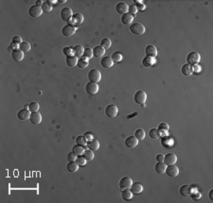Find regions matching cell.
<instances>
[{"instance_id": "cell-43", "label": "cell", "mask_w": 213, "mask_h": 203, "mask_svg": "<svg viewBox=\"0 0 213 203\" xmlns=\"http://www.w3.org/2000/svg\"><path fill=\"white\" fill-rule=\"evenodd\" d=\"M189 196H190V197H191V199H192L193 200H198V199H201L202 194L200 193V192H199L198 190H196L195 188H193L192 191H191V193H190Z\"/></svg>"}, {"instance_id": "cell-18", "label": "cell", "mask_w": 213, "mask_h": 203, "mask_svg": "<svg viewBox=\"0 0 213 203\" xmlns=\"http://www.w3.org/2000/svg\"><path fill=\"white\" fill-rule=\"evenodd\" d=\"M12 57L13 59V61L15 62H22L24 59V52L21 51L20 49H14V50L12 52Z\"/></svg>"}, {"instance_id": "cell-36", "label": "cell", "mask_w": 213, "mask_h": 203, "mask_svg": "<svg viewBox=\"0 0 213 203\" xmlns=\"http://www.w3.org/2000/svg\"><path fill=\"white\" fill-rule=\"evenodd\" d=\"M41 8L43 10V12H45V13H50L52 10V3L50 2V0H49V1H44V3H43Z\"/></svg>"}, {"instance_id": "cell-6", "label": "cell", "mask_w": 213, "mask_h": 203, "mask_svg": "<svg viewBox=\"0 0 213 203\" xmlns=\"http://www.w3.org/2000/svg\"><path fill=\"white\" fill-rule=\"evenodd\" d=\"M77 30V27L71 24H68L65 26L63 29H62V33H63L64 36L66 37H70V36H73L75 34V32Z\"/></svg>"}, {"instance_id": "cell-46", "label": "cell", "mask_w": 213, "mask_h": 203, "mask_svg": "<svg viewBox=\"0 0 213 203\" xmlns=\"http://www.w3.org/2000/svg\"><path fill=\"white\" fill-rule=\"evenodd\" d=\"M102 46L104 49H109L112 46V42L111 40L109 39V38H104V39H102Z\"/></svg>"}, {"instance_id": "cell-13", "label": "cell", "mask_w": 213, "mask_h": 203, "mask_svg": "<svg viewBox=\"0 0 213 203\" xmlns=\"http://www.w3.org/2000/svg\"><path fill=\"white\" fill-rule=\"evenodd\" d=\"M82 22H83V15L82 13H78L73 14V16H72V19L69 22V24L73 25V26H75L77 27L78 26H80L82 23Z\"/></svg>"}, {"instance_id": "cell-16", "label": "cell", "mask_w": 213, "mask_h": 203, "mask_svg": "<svg viewBox=\"0 0 213 203\" xmlns=\"http://www.w3.org/2000/svg\"><path fill=\"white\" fill-rule=\"evenodd\" d=\"M138 145V140L136 136H130L125 140V146L129 149H134Z\"/></svg>"}, {"instance_id": "cell-4", "label": "cell", "mask_w": 213, "mask_h": 203, "mask_svg": "<svg viewBox=\"0 0 213 203\" xmlns=\"http://www.w3.org/2000/svg\"><path fill=\"white\" fill-rule=\"evenodd\" d=\"M99 86L98 85V83L96 82H92V81H89L88 83L85 85V91L88 95L90 96H94L96 95L97 93L99 92Z\"/></svg>"}, {"instance_id": "cell-1", "label": "cell", "mask_w": 213, "mask_h": 203, "mask_svg": "<svg viewBox=\"0 0 213 203\" xmlns=\"http://www.w3.org/2000/svg\"><path fill=\"white\" fill-rule=\"evenodd\" d=\"M201 61V56L198 52L196 51H192L188 54L187 56V63L188 64H190L191 66H195L197 65Z\"/></svg>"}, {"instance_id": "cell-53", "label": "cell", "mask_w": 213, "mask_h": 203, "mask_svg": "<svg viewBox=\"0 0 213 203\" xmlns=\"http://www.w3.org/2000/svg\"><path fill=\"white\" fill-rule=\"evenodd\" d=\"M23 42V40H22V38L18 35H16L13 38V43H17V45H20V43Z\"/></svg>"}, {"instance_id": "cell-38", "label": "cell", "mask_w": 213, "mask_h": 203, "mask_svg": "<svg viewBox=\"0 0 213 203\" xmlns=\"http://www.w3.org/2000/svg\"><path fill=\"white\" fill-rule=\"evenodd\" d=\"M82 156L85 158L87 162H90L94 159V152L90 149H86L85 150V152H83V154Z\"/></svg>"}, {"instance_id": "cell-15", "label": "cell", "mask_w": 213, "mask_h": 203, "mask_svg": "<svg viewBox=\"0 0 213 203\" xmlns=\"http://www.w3.org/2000/svg\"><path fill=\"white\" fill-rule=\"evenodd\" d=\"M116 10H117V13H119L121 15L123 14H125L128 13V10H129V6L125 3V2H119V3H117V6H116Z\"/></svg>"}, {"instance_id": "cell-31", "label": "cell", "mask_w": 213, "mask_h": 203, "mask_svg": "<svg viewBox=\"0 0 213 203\" xmlns=\"http://www.w3.org/2000/svg\"><path fill=\"white\" fill-rule=\"evenodd\" d=\"M66 168L69 172L74 173V172H77L78 170H79V165H78V163L75 161H72V162H69L68 163H67Z\"/></svg>"}, {"instance_id": "cell-47", "label": "cell", "mask_w": 213, "mask_h": 203, "mask_svg": "<svg viewBox=\"0 0 213 203\" xmlns=\"http://www.w3.org/2000/svg\"><path fill=\"white\" fill-rule=\"evenodd\" d=\"M82 57L86 58L87 60L93 58V57H94V56H93V49L90 48V47L85 48V52H83V56H82Z\"/></svg>"}, {"instance_id": "cell-11", "label": "cell", "mask_w": 213, "mask_h": 203, "mask_svg": "<svg viewBox=\"0 0 213 203\" xmlns=\"http://www.w3.org/2000/svg\"><path fill=\"white\" fill-rule=\"evenodd\" d=\"M133 184V179L130 177H123L119 180V188L121 190L123 189H130Z\"/></svg>"}, {"instance_id": "cell-8", "label": "cell", "mask_w": 213, "mask_h": 203, "mask_svg": "<svg viewBox=\"0 0 213 203\" xmlns=\"http://www.w3.org/2000/svg\"><path fill=\"white\" fill-rule=\"evenodd\" d=\"M169 177L175 178L178 176L179 174V168L176 164H171V165H167L166 172H165Z\"/></svg>"}, {"instance_id": "cell-45", "label": "cell", "mask_w": 213, "mask_h": 203, "mask_svg": "<svg viewBox=\"0 0 213 203\" xmlns=\"http://www.w3.org/2000/svg\"><path fill=\"white\" fill-rule=\"evenodd\" d=\"M39 109H40V106H39V103L36 101H33L31 102L30 105H29V110L31 113H34V112H38Z\"/></svg>"}, {"instance_id": "cell-3", "label": "cell", "mask_w": 213, "mask_h": 203, "mask_svg": "<svg viewBox=\"0 0 213 203\" xmlns=\"http://www.w3.org/2000/svg\"><path fill=\"white\" fill-rule=\"evenodd\" d=\"M130 30L132 31V33L136 35H143L145 33V31H146V29H145V26L142 24L134 23L130 26Z\"/></svg>"}, {"instance_id": "cell-42", "label": "cell", "mask_w": 213, "mask_h": 203, "mask_svg": "<svg viewBox=\"0 0 213 203\" xmlns=\"http://www.w3.org/2000/svg\"><path fill=\"white\" fill-rule=\"evenodd\" d=\"M134 134H136L134 136L137 137L138 141H142V140H144V139H145V136H146V133H145V131H144L143 129H137V130H136V132H134Z\"/></svg>"}, {"instance_id": "cell-29", "label": "cell", "mask_w": 213, "mask_h": 203, "mask_svg": "<svg viewBox=\"0 0 213 203\" xmlns=\"http://www.w3.org/2000/svg\"><path fill=\"white\" fill-rule=\"evenodd\" d=\"M121 196H122V199L126 200V201H130L132 199V197H133V193L131 192L130 189H123L121 190Z\"/></svg>"}, {"instance_id": "cell-17", "label": "cell", "mask_w": 213, "mask_h": 203, "mask_svg": "<svg viewBox=\"0 0 213 203\" xmlns=\"http://www.w3.org/2000/svg\"><path fill=\"white\" fill-rule=\"evenodd\" d=\"M145 53H146L147 57L154 59L156 56H157V48L153 45H150L146 47V49H145Z\"/></svg>"}, {"instance_id": "cell-28", "label": "cell", "mask_w": 213, "mask_h": 203, "mask_svg": "<svg viewBox=\"0 0 213 203\" xmlns=\"http://www.w3.org/2000/svg\"><path fill=\"white\" fill-rule=\"evenodd\" d=\"M83 52H85V48H83L82 46L77 45L73 47V55L76 56L77 58H80L83 56Z\"/></svg>"}, {"instance_id": "cell-32", "label": "cell", "mask_w": 213, "mask_h": 203, "mask_svg": "<svg viewBox=\"0 0 213 203\" xmlns=\"http://www.w3.org/2000/svg\"><path fill=\"white\" fill-rule=\"evenodd\" d=\"M89 65V62H88V60L85 57H82L81 59L78 60V63H77V66L79 67V68H82V69H85L86 68L87 66Z\"/></svg>"}, {"instance_id": "cell-27", "label": "cell", "mask_w": 213, "mask_h": 203, "mask_svg": "<svg viewBox=\"0 0 213 203\" xmlns=\"http://www.w3.org/2000/svg\"><path fill=\"white\" fill-rule=\"evenodd\" d=\"M166 168H167V164L164 162H158L155 164V171L158 174H164L166 172Z\"/></svg>"}, {"instance_id": "cell-19", "label": "cell", "mask_w": 213, "mask_h": 203, "mask_svg": "<svg viewBox=\"0 0 213 203\" xmlns=\"http://www.w3.org/2000/svg\"><path fill=\"white\" fill-rule=\"evenodd\" d=\"M104 54H105V49L102 46H98L95 48H93V56H94V58H97V59L103 58Z\"/></svg>"}, {"instance_id": "cell-49", "label": "cell", "mask_w": 213, "mask_h": 203, "mask_svg": "<svg viewBox=\"0 0 213 203\" xmlns=\"http://www.w3.org/2000/svg\"><path fill=\"white\" fill-rule=\"evenodd\" d=\"M134 3H136V7L137 8V10H139V12H142V10L146 9V6H145V4H143L142 1H139V0L137 1V0H136Z\"/></svg>"}, {"instance_id": "cell-14", "label": "cell", "mask_w": 213, "mask_h": 203, "mask_svg": "<svg viewBox=\"0 0 213 203\" xmlns=\"http://www.w3.org/2000/svg\"><path fill=\"white\" fill-rule=\"evenodd\" d=\"M167 165H171V164H175L177 162V156L174 153H168L167 155L164 156V161H163Z\"/></svg>"}, {"instance_id": "cell-58", "label": "cell", "mask_w": 213, "mask_h": 203, "mask_svg": "<svg viewBox=\"0 0 213 203\" xmlns=\"http://www.w3.org/2000/svg\"><path fill=\"white\" fill-rule=\"evenodd\" d=\"M44 1H41V0H39V1L36 2V6H39V7H42V5H43Z\"/></svg>"}, {"instance_id": "cell-9", "label": "cell", "mask_w": 213, "mask_h": 203, "mask_svg": "<svg viewBox=\"0 0 213 203\" xmlns=\"http://www.w3.org/2000/svg\"><path fill=\"white\" fill-rule=\"evenodd\" d=\"M72 16H73V12H72L70 8L65 7L61 10V17L64 21L70 22V20L72 19Z\"/></svg>"}, {"instance_id": "cell-55", "label": "cell", "mask_w": 213, "mask_h": 203, "mask_svg": "<svg viewBox=\"0 0 213 203\" xmlns=\"http://www.w3.org/2000/svg\"><path fill=\"white\" fill-rule=\"evenodd\" d=\"M156 160L157 162H163L164 161V155L163 154H158L156 156Z\"/></svg>"}, {"instance_id": "cell-26", "label": "cell", "mask_w": 213, "mask_h": 203, "mask_svg": "<svg viewBox=\"0 0 213 203\" xmlns=\"http://www.w3.org/2000/svg\"><path fill=\"white\" fill-rule=\"evenodd\" d=\"M133 21H134V16L131 15L129 13H125V14H123L121 16V22H122V24H124L126 26H129L130 24L133 23Z\"/></svg>"}, {"instance_id": "cell-54", "label": "cell", "mask_w": 213, "mask_h": 203, "mask_svg": "<svg viewBox=\"0 0 213 203\" xmlns=\"http://www.w3.org/2000/svg\"><path fill=\"white\" fill-rule=\"evenodd\" d=\"M85 137V139L87 140V141H89V140H91V139H93V135H92V133L91 132H86L85 135H83Z\"/></svg>"}, {"instance_id": "cell-23", "label": "cell", "mask_w": 213, "mask_h": 203, "mask_svg": "<svg viewBox=\"0 0 213 203\" xmlns=\"http://www.w3.org/2000/svg\"><path fill=\"white\" fill-rule=\"evenodd\" d=\"M192 189L193 187H191L190 185H182L179 189V193L182 196H189Z\"/></svg>"}, {"instance_id": "cell-57", "label": "cell", "mask_w": 213, "mask_h": 203, "mask_svg": "<svg viewBox=\"0 0 213 203\" xmlns=\"http://www.w3.org/2000/svg\"><path fill=\"white\" fill-rule=\"evenodd\" d=\"M10 46H13V49H19V45H17V43H13V42H12Z\"/></svg>"}, {"instance_id": "cell-56", "label": "cell", "mask_w": 213, "mask_h": 203, "mask_svg": "<svg viewBox=\"0 0 213 203\" xmlns=\"http://www.w3.org/2000/svg\"><path fill=\"white\" fill-rule=\"evenodd\" d=\"M137 114H138V113H137V112L134 113H132V114H129V115H127V119H131V118H134V116H137Z\"/></svg>"}, {"instance_id": "cell-12", "label": "cell", "mask_w": 213, "mask_h": 203, "mask_svg": "<svg viewBox=\"0 0 213 203\" xmlns=\"http://www.w3.org/2000/svg\"><path fill=\"white\" fill-rule=\"evenodd\" d=\"M30 114L31 112L29 109H22L18 112L17 113V117L19 120H22V121H26V120H29L30 118Z\"/></svg>"}, {"instance_id": "cell-50", "label": "cell", "mask_w": 213, "mask_h": 203, "mask_svg": "<svg viewBox=\"0 0 213 203\" xmlns=\"http://www.w3.org/2000/svg\"><path fill=\"white\" fill-rule=\"evenodd\" d=\"M137 8L136 7V5L134 4H133V5H131L130 7H129V10H128V13H130L131 15H133V16H134L136 15L137 13Z\"/></svg>"}, {"instance_id": "cell-35", "label": "cell", "mask_w": 213, "mask_h": 203, "mask_svg": "<svg viewBox=\"0 0 213 203\" xmlns=\"http://www.w3.org/2000/svg\"><path fill=\"white\" fill-rule=\"evenodd\" d=\"M161 143H162V145H163L165 147H167V149H171V146L172 144H173V141H172L171 138H169V137L165 136V137H163V138H162Z\"/></svg>"}, {"instance_id": "cell-44", "label": "cell", "mask_w": 213, "mask_h": 203, "mask_svg": "<svg viewBox=\"0 0 213 203\" xmlns=\"http://www.w3.org/2000/svg\"><path fill=\"white\" fill-rule=\"evenodd\" d=\"M76 143H77V145L85 146V147L87 146V140L85 139V136H78L76 139Z\"/></svg>"}, {"instance_id": "cell-41", "label": "cell", "mask_w": 213, "mask_h": 203, "mask_svg": "<svg viewBox=\"0 0 213 203\" xmlns=\"http://www.w3.org/2000/svg\"><path fill=\"white\" fill-rule=\"evenodd\" d=\"M169 129H170V126L168 125L167 123H161L159 125V127H158V130L160 131L161 135L166 134L168 131H169Z\"/></svg>"}, {"instance_id": "cell-34", "label": "cell", "mask_w": 213, "mask_h": 203, "mask_svg": "<svg viewBox=\"0 0 213 203\" xmlns=\"http://www.w3.org/2000/svg\"><path fill=\"white\" fill-rule=\"evenodd\" d=\"M154 63H155L154 59L147 57V56L145 57L143 59V61H142V63H143V65H144L145 67H152L153 65L154 64Z\"/></svg>"}, {"instance_id": "cell-22", "label": "cell", "mask_w": 213, "mask_h": 203, "mask_svg": "<svg viewBox=\"0 0 213 203\" xmlns=\"http://www.w3.org/2000/svg\"><path fill=\"white\" fill-rule=\"evenodd\" d=\"M87 146L88 149H90L92 151L98 150L99 149V140L93 138L91 140L87 141V146Z\"/></svg>"}, {"instance_id": "cell-37", "label": "cell", "mask_w": 213, "mask_h": 203, "mask_svg": "<svg viewBox=\"0 0 213 203\" xmlns=\"http://www.w3.org/2000/svg\"><path fill=\"white\" fill-rule=\"evenodd\" d=\"M85 146H79V145H76L73 149H72V152H74L77 156H82L83 154V152H85Z\"/></svg>"}, {"instance_id": "cell-5", "label": "cell", "mask_w": 213, "mask_h": 203, "mask_svg": "<svg viewBox=\"0 0 213 203\" xmlns=\"http://www.w3.org/2000/svg\"><path fill=\"white\" fill-rule=\"evenodd\" d=\"M134 100L136 103L137 104H145L147 100V94L146 92L144 91H137L136 94H134Z\"/></svg>"}, {"instance_id": "cell-40", "label": "cell", "mask_w": 213, "mask_h": 203, "mask_svg": "<svg viewBox=\"0 0 213 203\" xmlns=\"http://www.w3.org/2000/svg\"><path fill=\"white\" fill-rule=\"evenodd\" d=\"M111 59L113 60L114 63H119V62L122 61L123 56H122V54L120 52H114L113 54H112Z\"/></svg>"}, {"instance_id": "cell-21", "label": "cell", "mask_w": 213, "mask_h": 203, "mask_svg": "<svg viewBox=\"0 0 213 203\" xmlns=\"http://www.w3.org/2000/svg\"><path fill=\"white\" fill-rule=\"evenodd\" d=\"M100 64H102V66L105 69H108V68H111L112 66L114 65V62L113 60L111 59V57H103L102 58V61H100Z\"/></svg>"}, {"instance_id": "cell-33", "label": "cell", "mask_w": 213, "mask_h": 203, "mask_svg": "<svg viewBox=\"0 0 213 203\" xmlns=\"http://www.w3.org/2000/svg\"><path fill=\"white\" fill-rule=\"evenodd\" d=\"M31 46L29 42H22L20 45H19V49L21 51H23L24 53H27L30 50Z\"/></svg>"}, {"instance_id": "cell-24", "label": "cell", "mask_w": 213, "mask_h": 203, "mask_svg": "<svg viewBox=\"0 0 213 203\" xmlns=\"http://www.w3.org/2000/svg\"><path fill=\"white\" fill-rule=\"evenodd\" d=\"M181 72L184 76H190V75H192V73L194 72L193 71V66H191L190 64H184L183 66H182V69H181Z\"/></svg>"}, {"instance_id": "cell-30", "label": "cell", "mask_w": 213, "mask_h": 203, "mask_svg": "<svg viewBox=\"0 0 213 203\" xmlns=\"http://www.w3.org/2000/svg\"><path fill=\"white\" fill-rule=\"evenodd\" d=\"M65 63H66L67 65H68V66L73 67V66H75V65H77L78 58L76 56H74V55H72V56H68V57H66V59H65Z\"/></svg>"}, {"instance_id": "cell-25", "label": "cell", "mask_w": 213, "mask_h": 203, "mask_svg": "<svg viewBox=\"0 0 213 203\" xmlns=\"http://www.w3.org/2000/svg\"><path fill=\"white\" fill-rule=\"evenodd\" d=\"M130 190H131V192H132L133 194L138 195V194H140L143 191V186L141 185V183H139V182H136V183L133 182Z\"/></svg>"}, {"instance_id": "cell-20", "label": "cell", "mask_w": 213, "mask_h": 203, "mask_svg": "<svg viewBox=\"0 0 213 203\" xmlns=\"http://www.w3.org/2000/svg\"><path fill=\"white\" fill-rule=\"evenodd\" d=\"M30 122L34 125H39L42 122V115L39 112H34V113H31L30 114Z\"/></svg>"}, {"instance_id": "cell-59", "label": "cell", "mask_w": 213, "mask_h": 203, "mask_svg": "<svg viewBox=\"0 0 213 203\" xmlns=\"http://www.w3.org/2000/svg\"><path fill=\"white\" fill-rule=\"evenodd\" d=\"M212 193H213V189H211V190L209 191V199H210V200H213V196H212Z\"/></svg>"}, {"instance_id": "cell-39", "label": "cell", "mask_w": 213, "mask_h": 203, "mask_svg": "<svg viewBox=\"0 0 213 203\" xmlns=\"http://www.w3.org/2000/svg\"><path fill=\"white\" fill-rule=\"evenodd\" d=\"M150 137L153 139H159L161 137V133L158 129H152L150 130Z\"/></svg>"}, {"instance_id": "cell-7", "label": "cell", "mask_w": 213, "mask_h": 203, "mask_svg": "<svg viewBox=\"0 0 213 203\" xmlns=\"http://www.w3.org/2000/svg\"><path fill=\"white\" fill-rule=\"evenodd\" d=\"M117 113H119V109L114 104H111V105H108L105 108V114L107 115V117L110 118H114L116 117Z\"/></svg>"}, {"instance_id": "cell-52", "label": "cell", "mask_w": 213, "mask_h": 203, "mask_svg": "<svg viewBox=\"0 0 213 203\" xmlns=\"http://www.w3.org/2000/svg\"><path fill=\"white\" fill-rule=\"evenodd\" d=\"M76 159H77V155L74 152H69L68 154H67V160H68V162L76 161Z\"/></svg>"}, {"instance_id": "cell-51", "label": "cell", "mask_w": 213, "mask_h": 203, "mask_svg": "<svg viewBox=\"0 0 213 203\" xmlns=\"http://www.w3.org/2000/svg\"><path fill=\"white\" fill-rule=\"evenodd\" d=\"M63 52H64V54L65 55L66 57L72 56V55H73V48L66 46V47H65V48L63 49Z\"/></svg>"}, {"instance_id": "cell-61", "label": "cell", "mask_w": 213, "mask_h": 203, "mask_svg": "<svg viewBox=\"0 0 213 203\" xmlns=\"http://www.w3.org/2000/svg\"><path fill=\"white\" fill-rule=\"evenodd\" d=\"M59 2H60V3H65L66 0H59Z\"/></svg>"}, {"instance_id": "cell-48", "label": "cell", "mask_w": 213, "mask_h": 203, "mask_svg": "<svg viewBox=\"0 0 213 203\" xmlns=\"http://www.w3.org/2000/svg\"><path fill=\"white\" fill-rule=\"evenodd\" d=\"M75 162L78 163V165H79V166H83L86 163L87 161L82 156H77V159H76Z\"/></svg>"}, {"instance_id": "cell-60", "label": "cell", "mask_w": 213, "mask_h": 203, "mask_svg": "<svg viewBox=\"0 0 213 203\" xmlns=\"http://www.w3.org/2000/svg\"><path fill=\"white\" fill-rule=\"evenodd\" d=\"M13 50H14V49L13 48V46H10L8 47V51H9V52H13Z\"/></svg>"}, {"instance_id": "cell-10", "label": "cell", "mask_w": 213, "mask_h": 203, "mask_svg": "<svg viewBox=\"0 0 213 203\" xmlns=\"http://www.w3.org/2000/svg\"><path fill=\"white\" fill-rule=\"evenodd\" d=\"M43 10L41 7H39V6H31L30 9H29V14L30 16H31V17L33 18H38V17H40V16L42 15L43 13Z\"/></svg>"}, {"instance_id": "cell-2", "label": "cell", "mask_w": 213, "mask_h": 203, "mask_svg": "<svg viewBox=\"0 0 213 203\" xmlns=\"http://www.w3.org/2000/svg\"><path fill=\"white\" fill-rule=\"evenodd\" d=\"M88 79L89 81H92V82H99L102 80V73H100V71L98 70V69H91L90 71L88 72Z\"/></svg>"}]
</instances>
